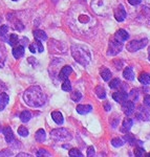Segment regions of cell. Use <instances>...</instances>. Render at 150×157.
I'll use <instances>...</instances> for the list:
<instances>
[{"instance_id":"46","label":"cell","mask_w":150,"mask_h":157,"mask_svg":"<svg viewBox=\"0 0 150 157\" xmlns=\"http://www.w3.org/2000/svg\"><path fill=\"white\" fill-rule=\"evenodd\" d=\"M104 109H105V111H109L111 109V105L109 103H105L104 104Z\"/></svg>"},{"instance_id":"14","label":"cell","mask_w":150,"mask_h":157,"mask_svg":"<svg viewBox=\"0 0 150 157\" xmlns=\"http://www.w3.org/2000/svg\"><path fill=\"white\" fill-rule=\"evenodd\" d=\"M2 131H3V134H4V137H6V143H9V144L13 143V140L15 139V136H14V133H13L12 129L10 127H6Z\"/></svg>"},{"instance_id":"9","label":"cell","mask_w":150,"mask_h":157,"mask_svg":"<svg viewBox=\"0 0 150 157\" xmlns=\"http://www.w3.org/2000/svg\"><path fill=\"white\" fill-rule=\"evenodd\" d=\"M122 104H123V105H122V110H123V112L125 113L126 115H130L134 111V108H136L134 102H132V101H125V102Z\"/></svg>"},{"instance_id":"6","label":"cell","mask_w":150,"mask_h":157,"mask_svg":"<svg viewBox=\"0 0 150 157\" xmlns=\"http://www.w3.org/2000/svg\"><path fill=\"white\" fill-rule=\"evenodd\" d=\"M148 44V39H142V40H132L127 44L126 48L128 52H138V50L142 49L143 47H145Z\"/></svg>"},{"instance_id":"19","label":"cell","mask_w":150,"mask_h":157,"mask_svg":"<svg viewBox=\"0 0 150 157\" xmlns=\"http://www.w3.org/2000/svg\"><path fill=\"white\" fill-rule=\"evenodd\" d=\"M123 77L126 78L127 81H133L134 80V73L131 67H126L124 69L123 72Z\"/></svg>"},{"instance_id":"23","label":"cell","mask_w":150,"mask_h":157,"mask_svg":"<svg viewBox=\"0 0 150 157\" xmlns=\"http://www.w3.org/2000/svg\"><path fill=\"white\" fill-rule=\"evenodd\" d=\"M100 75H101V77H102V78L104 81H106V82H108L109 80L111 78V71L108 69V68H105V67H103L102 69L100 70Z\"/></svg>"},{"instance_id":"45","label":"cell","mask_w":150,"mask_h":157,"mask_svg":"<svg viewBox=\"0 0 150 157\" xmlns=\"http://www.w3.org/2000/svg\"><path fill=\"white\" fill-rule=\"evenodd\" d=\"M144 104L146 106H148V107H150V95H146L144 98Z\"/></svg>"},{"instance_id":"10","label":"cell","mask_w":150,"mask_h":157,"mask_svg":"<svg viewBox=\"0 0 150 157\" xmlns=\"http://www.w3.org/2000/svg\"><path fill=\"white\" fill-rule=\"evenodd\" d=\"M112 98L116 102L118 103H124L125 101H127V98H128V94H127L126 91H116V92H114L112 94Z\"/></svg>"},{"instance_id":"28","label":"cell","mask_w":150,"mask_h":157,"mask_svg":"<svg viewBox=\"0 0 150 157\" xmlns=\"http://www.w3.org/2000/svg\"><path fill=\"white\" fill-rule=\"evenodd\" d=\"M61 88H62L63 91H66V92H68V91H72V83H70V81L68 80V78H66V80L63 81Z\"/></svg>"},{"instance_id":"8","label":"cell","mask_w":150,"mask_h":157,"mask_svg":"<svg viewBox=\"0 0 150 157\" xmlns=\"http://www.w3.org/2000/svg\"><path fill=\"white\" fill-rule=\"evenodd\" d=\"M113 15H114V18H116V21L122 22L126 19L127 17V13L124 9V6L122 4H119L113 9Z\"/></svg>"},{"instance_id":"52","label":"cell","mask_w":150,"mask_h":157,"mask_svg":"<svg viewBox=\"0 0 150 157\" xmlns=\"http://www.w3.org/2000/svg\"><path fill=\"white\" fill-rule=\"evenodd\" d=\"M147 156H150V153H148V154H147Z\"/></svg>"},{"instance_id":"49","label":"cell","mask_w":150,"mask_h":157,"mask_svg":"<svg viewBox=\"0 0 150 157\" xmlns=\"http://www.w3.org/2000/svg\"><path fill=\"white\" fill-rule=\"evenodd\" d=\"M148 57H149V61H150V46H149V48H148Z\"/></svg>"},{"instance_id":"27","label":"cell","mask_w":150,"mask_h":157,"mask_svg":"<svg viewBox=\"0 0 150 157\" xmlns=\"http://www.w3.org/2000/svg\"><path fill=\"white\" fill-rule=\"evenodd\" d=\"M7 42H9V44L11 45V46L15 47L19 43V38H18V36H17L16 34H12L11 36H10L9 41H7Z\"/></svg>"},{"instance_id":"12","label":"cell","mask_w":150,"mask_h":157,"mask_svg":"<svg viewBox=\"0 0 150 157\" xmlns=\"http://www.w3.org/2000/svg\"><path fill=\"white\" fill-rule=\"evenodd\" d=\"M150 116V111L147 108L140 107L138 112H136V117L141 121H148Z\"/></svg>"},{"instance_id":"31","label":"cell","mask_w":150,"mask_h":157,"mask_svg":"<svg viewBox=\"0 0 150 157\" xmlns=\"http://www.w3.org/2000/svg\"><path fill=\"white\" fill-rule=\"evenodd\" d=\"M70 98L73 101V102H79V101H81V98H82V94H81V92H79V91H73L72 94H70Z\"/></svg>"},{"instance_id":"20","label":"cell","mask_w":150,"mask_h":157,"mask_svg":"<svg viewBox=\"0 0 150 157\" xmlns=\"http://www.w3.org/2000/svg\"><path fill=\"white\" fill-rule=\"evenodd\" d=\"M139 81L143 85H150V73L142 72L139 77Z\"/></svg>"},{"instance_id":"39","label":"cell","mask_w":150,"mask_h":157,"mask_svg":"<svg viewBox=\"0 0 150 157\" xmlns=\"http://www.w3.org/2000/svg\"><path fill=\"white\" fill-rule=\"evenodd\" d=\"M7 30H9V26H7V25H1V26H0V37L4 36L7 33Z\"/></svg>"},{"instance_id":"40","label":"cell","mask_w":150,"mask_h":157,"mask_svg":"<svg viewBox=\"0 0 150 157\" xmlns=\"http://www.w3.org/2000/svg\"><path fill=\"white\" fill-rule=\"evenodd\" d=\"M37 156H50V154L48 153V152H46V150H44V149H39L37 153Z\"/></svg>"},{"instance_id":"37","label":"cell","mask_w":150,"mask_h":157,"mask_svg":"<svg viewBox=\"0 0 150 157\" xmlns=\"http://www.w3.org/2000/svg\"><path fill=\"white\" fill-rule=\"evenodd\" d=\"M35 44H36V46H37V48H38V52H43V50H44V47H43L41 41H40V40H38V39H36V41H35Z\"/></svg>"},{"instance_id":"50","label":"cell","mask_w":150,"mask_h":157,"mask_svg":"<svg viewBox=\"0 0 150 157\" xmlns=\"http://www.w3.org/2000/svg\"><path fill=\"white\" fill-rule=\"evenodd\" d=\"M0 67H3V63L2 62H0Z\"/></svg>"},{"instance_id":"16","label":"cell","mask_w":150,"mask_h":157,"mask_svg":"<svg viewBox=\"0 0 150 157\" xmlns=\"http://www.w3.org/2000/svg\"><path fill=\"white\" fill-rule=\"evenodd\" d=\"M93 110V107L90 105H79L77 106V112L81 115H85L89 113Z\"/></svg>"},{"instance_id":"15","label":"cell","mask_w":150,"mask_h":157,"mask_svg":"<svg viewBox=\"0 0 150 157\" xmlns=\"http://www.w3.org/2000/svg\"><path fill=\"white\" fill-rule=\"evenodd\" d=\"M10 102V97L6 94V92L0 93V111H2L4 108L6 107V105Z\"/></svg>"},{"instance_id":"2","label":"cell","mask_w":150,"mask_h":157,"mask_svg":"<svg viewBox=\"0 0 150 157\" xmlns=\"http://www.w3.org/2000/svg\"><path fill=\"white\" fill-rule=\"evenodd\" d=\"M23 100L26 105L30 107H42L46 102V97L39 86H30L25 90L23 94Z\"/></svg>"},{"instance_id":"26","label":"cell","mask_w":150,"mask_h":157,"mask_svg":"<svg viewBox=\"0 0 150 157\" xmlns=\"http://www.w3.org/2000/svg\"><path fill=\"white\" fill-rule=\"evenodd\" d=\"M30 118H32V113L29 110H25L20 114V120H21V121H23V123H27Z\"/></svg>"},{"instance_id":"34","label":"cell","mask_w":150,"mask_h":157,"mask_svg":"<svg viewBox=\"0 0 150 157\" xmlns=\"http://www.w3.org/2000/svg\"><path fill=\"white\" fill-rule=\"evenodd\" d=\"M69 156H72V157H75V156H79V157H82L83 156V154L81 153L80 150L79 149H72V150L69 151Z\"/></svg>"},{"instance_id":"29","label":"cell","mask_w":150,"mask_h":157,"mask_svg":"<svg viewBox=\"0 0 150 157\" xmlns=\"http://www.w3.org/2000/svg\"><path fill=\"white\" fill-rule=\"evenodd\" d=\"M124 139H125V140L129 144V145H131V146L136 145V137L133 136V134H131V133L125 134V136H124Z\"/></svg>"},{"instance_id":"7","label":"cell","mask_w":150,"mask_h":157,"mask_svg":"<svg viewBox=\"0 0 150 157\" xmlns=\"http://www.w3.org/2000/svg\"><path fill=\"white\" fill-rule=\"evenodd\" d=\"M122 48H123V42H120L118 40H111L109 42V47H108V56H116L119 52H121Z\"/></svg>"},{"instance_id":"35","label":"cell","mask_w":150,"mask_h":157,"mask_svg":"<svg viewBox=\"0 0 150 157\" xmlns=\"http://www.w3.org/2000/svg\"><path fill=\"white\" fill-rule=\"evenodd\" d=\"M134 155L138 156V157H143L145 155V150L143 148H136V150H134Z\"/></svg>"},{"instance_id":"42","label":"cell","mask_w":150,"mask_h":157,"mask_svg":"<svg viewBox=\"0 0 150 157\" xmlns=\"http://www.w3.org/2000/svg\"><path fill=\"white\" fill-rule=\"evenodd\" d=\"M87 156H88V157L95 156V148H93V146H91V147H88V149H87Z\"/></svg>"},{"instance_id":"17","label":"cell","mask_w":150,"mask_h":157,"mask_svg":"<svg viewBox=\"0 0 150 157\" xmlns=\"http://www.w3.org/2000/svg\"><path fill=\"white\" fill-rule=\"evenodd\" d=\"M24 55V46L23 45H18V46H15L13 49V56H14L16 59H20L21 57H23Z\"/></svg>"},{"instance_id":"5","label":"cell","mask_w":150,"mask_h":157,"mask_svg":"<svg viewBox=\"0 0 150 157\" xmlns=\"http://www.w3.org/2000/svg\"><path fill=\"white\" fill-rule=\"evenodd\" d=\"M50 137L56 141H68L72 139V134L64 128H58L50 131Z\"/></svg>"},{"instance_id":"36","label":"cell","mask_w":150,"mask_h":157,"mask_svg":"<svg viewBox=\"0 0 150 157\" xmlns=\"http://www.w3.org/2000/svg\"><path fill=\"white\" fill-rule=\"evenodd\" d=\"M142 12H143L145 18H147L150 21V7H148V6H143V9H142Z\"/></svg>"},{"instance_id":"32","label":"cell","mask_w":150,"mask_h":157,"mask_svg":"<svg viewBox=\"0 0 150 157\" xmlns=\"http://www.w3.org/2000/svg\"><path fill=\"white\" fill-rule=\"evenodd\" d=\"M121 80L120 78H113V80L110 81V83H109V87L111 88V89H116V88H118L119 86L121 85Z\"/></svg>"},{"instance_id":"21","label":"cell","mask_w":150,"mask_h":157,"mask_svg":"<svg viewBox=\"0 0 150 157\" xmlns=\"http://www.w3.org/2000/svg\"><path fill=\"white\" fill-rule=\"evenodd\" d=\"M35 138H36V140L38 143H43V141H45V139H46V133H45V131L43 130V129H39L36 132Z\"/></svg>"},{"instance_id":"11","label":"cell","mask_w":150,"mask_h":157,"mask_svg":"<svg viewBox=\"0 0 150 157\" xmlns=\"http://www.w3.org/2000/svg\"><path fill=\"white\" fill-rule=\"evenodd\" d=\"M72 72H73V68L68 66V65H66V66H64L60 70L59 75H58V78L61 81H64L66 78H68V77H69Z\"/></svg>"},{"instance_id":"13","label":"cell","mask_w":150,"mask_h":157,"mask_svg":"<svg viewBox=\"0 0 150 157\" xmlns=\"http://www.w3.org/2000/svg\"><path fill=\"white\" fill-rule=\"evenodd\" d=\"M129 38V34L126 32L125 29H119L118 32L114 34V39L118 40L120 42H124V41H127Z\"/></svg>"},{"instance_id":"53","label":"cell","mask_w":150,"mask_h":157,"mask_svg":"<svg viewBox=\"0 0 150 157\" xmlns=\"http://www.w3.org/2000/svg\"><path fill=\"white\" fill-rule=\"evenodd\" d=\"M13 1H18V0H13Z\"/></svg>"},{"instance_id":"54","label":"cell","mask_w":150,"mask_h":157,"mask_svg":"<svg viewBox=\"0 0 150 157\" xmlns=\"http://www.w3.org/2000/svg\"><path fill=\"white\" fill-rule=\"evenodd\" d=\"M54 1H55V2H56V1H57V0H54Z\"/></svg>"},{"instance_id":"48","label":"cell","mask_w":150,"mask_h":157,"mask_svg":"<svg viewBox=\"0 0 150 157\" xmlns=\"http://www.w3.org/2000/svg\"><path fill=\"white\" fill-rule=\"evenodd\" d=\"M17 156H18V157H20V156H27V157H30V154H26V153H20V154H18Z\"/></svg>"},{"instance_id":"41","label":"cell","mask_w":150,"mask_h":157,"mask_svg":"<svg viewBox=\"0 0 150 157\" xmlns=\"http://www.w3.org/2000/svg\"><path fill=\"white\" fill-rule=\"evenodd\" d=\"M128 97L132 98V102H134V101H136V100H138V97H139V94H138V91H136V89H133V90L131 91L130 95H128Z\"/></svg>"},{"instance_id":"4","label":"cell","mask_w":150,"mask_h":157,"mask_svg":"<svg viewBox=\"0 0 150 157\" xmlns=\"http://www.w3.org/2000/svg\"><path fill=\"white\" fill-rule=\"evenodd\" d=\"M116 0H93L91 1V7L96 15L99 16H106L113 11Z\"/></svg>"},{"instance_id":"3","label":"cell","mask_w":150,"mask_h":157,"mask_svg":"<svg viewBox=\"0 0 150 157\" xmlns=\"http://www.w3.org/2000/svg\"><path fill=\"white\" fill-rule=\"evenodd\" d=\"M70 50H72L73 58L75 59L76 62H78L79 64L83 65V66H87L89 64L91 60V55L89 49L86 46L80 44H75L72 46Z\"/></svg>"},{"instance_id":"24","label":"cell","mask_w":150,"mask_h":157,"mask_svg":"<svg viewBox=\"0 0 150 157\" xmlns=\"http://www.w3.org/2000/svg\"><path fill=\"white\" fill-rule=\"evenodd\" d=\"M95 92H96V94L98 95V98H100V100H105V98H106V91L102 87V86H97L96 89H95Z\"/></svg>"},{"instance_id":"51","label":"cell","mask_w":150,"mask_h":157,"mask_svg":"<svg viewBox=\"0 0 150 157\" xmlns=\"http://www.w3.org/2000/svg\"><path fill=\"white\" fill-rule=\"evenodd\" d=\"M1 131H2V128H1V127H0V132H1Z\"/></svg>"},{"instance_id":"1","label":"cell","mask_w":150,"mask_h":157,"mask_svg":"<svg viewBox=\"0 0 150 157\" xmlns=\"http://www.w3.org/2000/svg\"><path fill=\"white\" fill-rule=\"evenodd\" d=\"M96 19L84 6H76L69 13V26L75 32L85 34L95 26Z\"/></svg>"},{"instance_id":"44","label":"cell","mask_w":150,"mask_h":157,"mask_svg":"<svg viewBox=\"0 0 150 157\" xmlns=\"http://www.w3.org/2000/svg\"><path fill=\"white\" fill-rule=\"evenodd\" d=\"M128 2L131 4V6H139L140 3L142 2V0H128Z\"/></svg>"},{"instance_id":"30","label":"cell","mask_w":150,"mask_h":157,"mask_svg":"<svg viewBox=\"0 0 150 157\" xmlns=\"http://www.w3.org/2000/svg\"><path fill=\"white\" fill-rule=\"evenodd\" d=\"M125 144V141H124V139L122 138H113L112 140H111V145H112L113 147H116V148H119V147H122Z\"/></svg>"},{"instance_id":"43","label":"cell","mask_w":150,"mask_h":157,"mask_svg":"<svg viewBox=\"0 0 150 157\" xmlns=\"http://www.w3.org/2000/svg\"><path fill=\"white\" fill-rule=\"evenodd\" d=\"M13 153L10 150H7V149H6L4 151L0 152V156H12Z\"/></svg>"},{"instance_id":"18","label":"cell","mask_w":150,"mask_h":157,"mask_svg":"<svg viewBox=\"0 0 150 157\" xmlns=\"http://www.w3.org/2000/svg\"><path fill=\"white\" fill-rule=\"evenodd\" d=\"M52 118L58 125H62L64 123V118H63V115L60 111H54V112H52Z\"/></svg>"},{"instance_id":"22","label":"cell","mask_w":150,"mask_h":157,"mask_svg":"<svg viewBox=\"0 0 150 157\" xmlns=\"http://www.w3.org/2000/svg\"><path fill=\"white\" fill-rule=\"evenodd\" d=\"M132 125H133V121L129 117H126L125 120L123 121V127L121 129L122 132H127V131L132 127Z\"/></svg>"},{"instance_id":"38","label":"cell","mask_w":150,"mask_h":157,"mask_svg":"<svg viewBox=\"0 0 150 157\" xmlns=\"http://www.w3.org/2000/svg\"><path fill=\"white\" fill-rule=\"evenodd\" d=\"M114 118H116V120H111V121H110V123H111V126H112V128H116V126L119 125V123H120V116L114 115Z\"/></svg>"},{"instance_id":"33","label":"cell","mask_w":150,"mask_h":157,"mask_svg":"<svg viewBox=\"0 0 150 157\" xmlns=\"http://www.w3.org/2000/svg\"><path fill=\"white\" fill-rule=\"evenodd\" d=\"M18 134L20 136H22V137H26V136L29 135V130H27L24 126H20L18 128Z\"/></svg>"},{"instance_id":"47","label":"cell","mask_w":150,"mask_h":157,"mask_svg":"<svg viewBox=\"0 0 150 157\" xmlns=\"http://www.w3.org/2000/svg\"><path fill=\"white\" fill-rule=\"evenodd\" d=\"M30 52H33V54H35V52H36V47H35V44H30Z\"/></svg>"},{"instance_id":"25","label":"cell","mask_w":150,"mask_h":157,"mask_svg":"<svg viewBox=\"0 0 150 157\" xmlns=\"http://www.w3.org/2000/svg\"><path fill=\"white\" fill-rule=\"evenodd\" d=\"M34 37L36 38V39L40 40V41H45V40H47V35L45 34L43 30H40V29H37L34 32Z\"/></svg>"}]
</instances>
